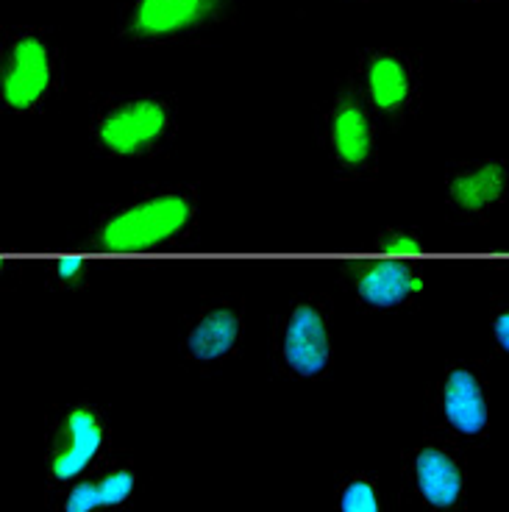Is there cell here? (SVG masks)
<instances>
[{
	"label": "cell",
	"instance_id": "6da1fadb",
	"mask_svg": "<svg viewBox=\"0 0 509 512\" xmlns=\"http://www.w3.org/2000/svg\"><path fill=\"white\" fill-rule=\"evenodd\" d=\"M201 198L187 181H156L101 206L87 223V245L106 254H148L190 243Z\"/></svg>",
	"mask_w": 509,
	"mask_h": 512
},
{
	"label": "cell",
	"instance_id": "7a4b0ae2",
	"mask_svg": "<svg viewBox=\"0 0 509 512\" xmlns=\"http://www.w3.org/2000/svg\"><path fill=\"white\" fill-rule=\"evenodd\" d=\"M67 92V45L51 26H12L0 42V109L39 117Z\"/></svg>",
	"mask_w": 509,
	"mask_h": 512
},
{
	"label": "cell",
	"instance_id": "3957f363",
	"mask_svg": "<svg viewBox=\"0 0 509 512\" xmlns=\"http://www.w3.org/2000/svg\"><path fill=\"white\" fill-rule=\"evenodd\" d=\"M179 98L167 92H112L90 115L92 148L112 162L167 154L179 137Z\"/></svg>",
	"mask_w": 509,
	"mask_h": 512
},
{
	"label": "cell",
	"instance_id": "277c9868",
	"mask_svg": "<svg viewBox=\"0 0 509 512\" xmlns=\"http://www.w3.org/2000/svg\"><path fill=\"white\" fill-rule=\"evenodd\" d=\"M115 451L112 415L95 398H70L45 423V496L59 493Z\"/></svg>",
	"mask_w": 509,
	"mask_h": 512
},
{
	"label": "cell",
	"instance_id": "5b68a950",
	"mask_svg": "<svg viewBox=\"0 0 509 512\" xmlns=\"http://www.w3.org/2000/svg\"><path fill=\"white\" fill-rule=\"evenodd\" d=\"M432 432L457 446L484 448L493 437V384L479 359H448L426 393Z\"/></svg>",
	"mask_w": 509,
	"mask_h": 512
},
{
	"label": "cell",
	"instance_id": "8992f818",
	"mask_svg": "<svg viewBox=\"0 0 509 512\" xmlns=\"http://www.w3.org/2000/svg\"><path fill=\"white\" fill-rule=\"evenodd\" d=\"M240 0H123L115 14V37L128 45H190L229 28Z\"/></svg>",
	"mask_w": 509,
	"mask_h": 512
},
{
	"label": "cell",
	"instance_id": "52a82bcc",
	"mask_svg": "<svg viewBox=\"0 0 509 512\" xmlns=\"http://www.w3.org/2000/svg\"><path fill=\"white\" fill-rule=\"evenodd\" d=\"M318 145L331 173L343 181H370L382 170L379 120L359 92L354 76L337 81L318 115Z\"/></svg>",
	"mask_w": 509,
	"mask_h": 512
},
{
	"label": "cell",
	"instance_id": "ba28073f",
	"mask_svg": "<svg viewBox=\"0 0 509 512\" xmlns=\"http://www.w3.org/2000/svg\"><path fill=\"white\" fill-rule=\"evenodd\" d=\"M273 365L295 382H320L334 368V307L329 295L295 293L273 323Z\"/></svg>",
	"mask_w": 509,
	"mask_h": 512
},
{
	"label": "cell",
	"instance_id": "9c48e42d",
	"mask_svg": "<svg viewBox=\"0 0 509 512\" xmlns=\"http://www.w3.org/2000/svg\"><path fill=\"white\" fill-rule=\"evenodd\" d=\"M362 98L379 126L387 131L407 128L423 112L426 64L423 53L412 48H365L354 67Z\"/></svg>",
	"mask_w": 509,
	"mask_h": 512
},
{
	"label": "cell",
	"instance_id": "30bf717a",
	"mask_svg": "<svg viewBox=\"0 0 509 512\" xmlns=\"http://www.w3.org/2000/svg\"><path fill=\"white\" fill-rule=\"evenodd\" d=\"M401 485L426 512H468L471 465L465 448L437 432L420 435L401 454Z\"/></svg>",
	"mask_w": 509,
	"mask_h": 512
},
{
	"label": "cell",
	"instance_id": "8fae6325",
	"mask_svg": "<svg viewBox=\"0 0 509 512\" xmlns=\"http://www.w3.org/2000/svg\"><path fill=\"white\" fill-rule=\"evenodd\" d=\"M340 284L370 315H401L418 307L426 295L429 268L423 256L368 251L345 265Z\"/></svg>",
	"mask_w": 509,
	"mask_h": 512
},
{
	"label": "cell",
	"instance_id": "7c38bea8",
	"mask_svg": "<svg viewBox=\"0 0 509 512\" xmlns=\"http://www.w3.org/2000/svg\"><path fill=\"white\" fill-rule=\"evenodd\" d=\"M248 312L245 298L231 293L204 295L184 320L181 354L195 371H220L240 357Z\"/></svg>",
	"mask_w": 509,
	"mask_h": 512
},
{
	"label": "cell",
	"instance_id": "4fadbf2b",
	"mask_svg": "<svg viewBox=\"0 0 509 512\" xmlns=\"http://www.w3.org/2000/svg\"><path fill=\"white\" fill-rule=\"evenodd\" d=\"M443 204L468 226H484L509 204V162L501 156L459 159L446 167Z\"/></svg>",
	"mask_w": 509,
	"mask_h": 512
},
{
	"label": "cell",
	"instance_id": "5bb4252c",
	"mask_svg": "<svg viewBox=\"0 0 509 512\" xmlns=\"http://www.w3.org/2000/svg\"><path fill=\"white\" fill-rule=\"evenodd\" d=\"M140 496V465L131 451L115 448L92 471L59 493L45 496L51 512H131Z\"/></svg>",
	"mask_w": 509,
	"mask_h": 512
},
{
	"label": "cell",
	"instance_id": "9a60e30c",
	"mask_svg": "<svg viewBox=\"0 0 509 512\" xmlns=\"http://www.w3.org/2000/svg\"><path fill=\"white\" fill-rule=\"evenodd\" d=\"M331 512H390V501L376 474L343 471L331 487Z\"/></svg>",
	"mask_w": 509,
	"mask_h": 512
},
{
	"label": "cell",
	"instance_id": "2e32d148",
	"mask_svg": "<svg viewBox=\"0 0 509 512\" xmlns=\"http://www.w3.org/2000/svg\"><path fill=\"white\" fill-rule=\"evenodd\" d=\"M42 282L53 293H78L92 282V262L81 254H62L48 259Z\"/></svg>",
	"mask_w": 509,
	"mask_h": 512
},
{
	"label": "cell",
	"instance_id": "e0dca14e",
	"mask_svg": "<svg viewBox=\"0 0 509 512\" xmlns=\"http://www.w3.org/2000/svg\"><path fill=\"white\" fill-rule=\"evenodd\" d=\"M368 251H379V254H404V256H423L429 254V237L420 229L412 226H387L379 229L365 245Z\"/></svg>",
	"mask_w": 509,
	"mask_h": 512
},
{
	"label": "cell",
	"instance_id": "ac0fdd59",
	"mask_svg": "<svg viewBox=\"0 0 509 512\" xmlns=\"http://www.w3.org/2000/svg\"><path fill=\"white\" fill-rule=\"evenodd\" d=\"M487 334L498 357L509 362V293L493 295L487 307Z\"/></svg>",
	"mask_w": 509,
	"mask_h": 512
},
{
	"label": "cell",
	"instance_id": "d6986e66",
	"mask_svg": "<svg viewBox=\"0 0 509 512\" xmlns=\"http://www.w3.org/2000/svg\"><path fill=\"white\" fill-rule=\"evenodd\" d=\"M457 3H496V0H457Z\"/></svg>",
	"mask_w": 509,
	"mask_h": 512
},
{
	"label": "cell",
	"instance_id": "ffe728a7",
	"mask_svg": "<svg viewBox=\"0 0 509 512\" xmlns=\"http://www.w3.org/2000/svg\"><path fill=\"white\" fill-rule=\"evenodd\" d=\"M357 3H379V0H357Z\"/></svg>",
	"mask_w": 509,
	"mask_h": 512
}]
</instances>
